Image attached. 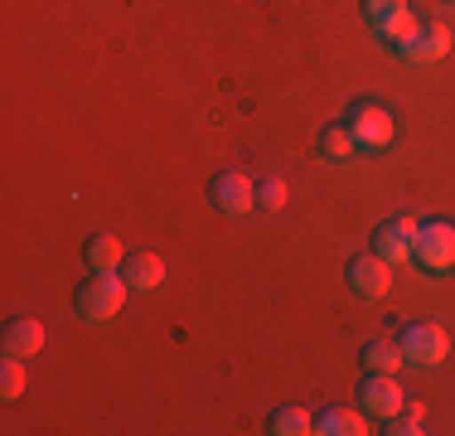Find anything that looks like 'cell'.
Returning a JSON list of instances; mask_svg holds the SVG:
<instances>
[{
	"mask_svg": "<svg viewBox=\"0 0 455 436\" xmlns=\"http://www.w3.org/2000/svg\"><path fill=\"white\" fill-rule=\"evenodd\" d=\"M126 291H132V281H126L122 271H92V277L78 287L73 305H78V315L88 325H107L126 305Z\"/></svg>",
	"mask_w": 455,
	"mask_h": 436,
	"instance_id": "1",
	"label": "cell"
},
{
	"mask_svg": "<svg viewBox=\"0 0 455 436\" xmlns=\"http://www.w3.org/2000/svg\"><path fill=\"white\" fill-rule=\"evenodd\" d=\"M363 20H368V29H373V35L383 39L393 53L403 49V44L417 35V25H421V20L411 15L407 0H363Z\"/></svg>",
	"mask_w": 455,
	"mask_h": 436,
	"instance_id": "2",
	"label": "cell"
},
{
	"mask_svg": "<svg viewBox=\"0 0 455 436\" xmlns=\"http://www.w3.org/2000/svg\"><path fill=\"white\" fill-rule=\"evenodd\" d=\"M411 262H421L431 277H446L455 267V223L451 218H427L417 228V253H411Z\"/></svg>",
	"mask_w": 455,
	"mask_h": 436,
	"instance_id": "3",
	"label": "cell"
},
{
	"mask_svg": "<svg viewBox=\"0 0 455 436\" xmlns=\"http://www.w3.org/2000/svg\"><path fill=\"white\" fill-rule=\"evenodd\" d=\"M349 136H354V146H363V150H387L397 136V122L383 102H359L349 112Z\"/></svg>",
	"mask_w": 455,
	"mask_h": 436,
	"instance_id": "4",
	"label": "cell"
},
{
	"mask_svg": "<svg viewBox=\"0 0 455 436\" xmlns=\"http://www.w3.org/2000/svg\"><path fill=\"white\" fill-rule=\"evenodd\" d=\"M397 344H403L407 364H417V368H436V364H446V354H451L446 330H441V325H427V320L407 325Z\"/></svg>",
	"mask_w": 455,
	"mask_h": 436,
	"instance_id": "5",
	"label": "cell"
},
{
	"mask_svg": "<svg viewBox=\"0 0 455 436\" xmlns=\"http://www.w3.org/2000/svg\"><path fill=\"white\" fill-rule=\"evenodd\" d=\"M417 218H387V223H378V233H373V253L383 257V262H393V267H407L411 253H417Z\"/></svg>",
	"mask_w": 455,
	"mask_h": 436,
	"instance_id": "6",
	"label": "cell"
},
{
	"mask_svg": "<svg viewBox=\"0 0 455 436\" xmlns=\"http://www.w3.org/2000/svg\"><path fill=\"white\" fill-rule=\"evenodd\" d=\"M359 402H363V412H368V417H378V422H393L397 412L407 408V398H403V384H397V374H368V384L359 388Z\"/></svg>",
	"mask_w": 455,
	"mask_h": 436,
	"instance_id": "7",
	"label": "cell"
},
{
	"mask_svg": "<svg viewBox=\"0 0 455 436\" xmlns=\"http://www.w3.org/2000/svg\"><path fill=\"white\" fill-rule=\"evenodd\" d=\"M349 287L359 291L363 301H383L387 287H393V262H383L378 253H363L349 262Z\"/></svg>",
	"mask_w": 455,
	"mask_h": 436,
	"instance_id": "8",
	"label": "cell"
},
{
	"mask_svg": "<svg viewBox=\"0 0 455 436\" xmlns=\"http://www.w3.org/2000/svg\"><path fill=\"white\" fill-rule=\"evenodd\" d=\"M213 204H219L223 214H252L257 209V180L243 170H223L219 180H213Z\"/></svg>",
	"mask_w": 455,
	"mask_h": 436,
	"instance_id": "9",
	"label": "cell"
},
{
	"mask_svg": "<svg viewBox=\"0 0 455 436\" xmlns=\"http://www.w3.org/2000/svg\"><path fill=\"white\" fill-rule=\"evenodd\" d=\"M446 53H451V29L431 20V25H417V35L397 49V59H407V63H441Z\"/></svg>",
	"mask_w": 455,
	"mask_h": 436,
	"instance_id": "10",
	"label": "cell"
},
{
	"mask_svg": "<svg viewBox=\"0 0 455 436\" xmlns=\"http://www.w3.org/2000/svg\"><path fill=\"white\" fill-rule=\"evenodd\" d=\"M0 349H5V354H15V359H35L39 349H44V325L39 320H10L5 325V335H0Z\"/></svg>",
	"mask_w": 455,
	"mask_h": 436,
	"instance_id": "11",
	"label": "cell"
},
{
	"mask_svg": "<svg viewBox=\"0 0 455 436\" xmlns=\"http://www.w3.org/2000/svg\"><path fill=\"white\" fill-rule=\"evenodd\" d=\"M126 281H132V291H156L160 281H165V257L132 253V257H126Z\"/></svg>",
	"mask_w": 455,
	"mask_h": 436,
	"instance_id": "12",
	"label": "cell"
},
{
	"mask_svg": "<svg viewBox=\"0 0 455 436\" xmlns=\"http://www.w3.org/2000/svg\"><path fill=\"white\" fill-rule=\"evenodd\" d=\"M315 432L320 436H363L368 432V412H354V408H330L315 417Z\"/></svg>",
	"mask_w": 455,
	"mask_h": 436,
	"instance_id": "13",
	"label": "cell"
},
{
	"mask_svg": "<svg viewBox=\"0 0 455 436\" xmlns=\"http://www.w3.org/2000/svg\"><path fill=\"white\" fill-rule=\"evenodd\" d=\"M403 364H407V354H403L397 340H368L363 344V368L368 374H397Z\"/></svg>",
	"mask_w": 455,
	"mask_h": 436,
	"instance_id": "14",
	"label": "cell"
},
{
	"mask_svg": "<svg viewBox=\"0 0 455 436\" xmlns=\"http://www.w3.org/2000/svg\"><path fill=\"white\" fill-rule=\"evenodd\" d=\"M88 267L92 271H122L126 267L122 238H116V233H97L92 243H88Z\"/></svg>",
	"mask_w": 455,
	"mask_h": 436,
	"instance_id": "15",
	"label": "cell"
},
{
	"mask_svg": "<svg viewBox=\"0 0 455 436\" xmlns=\"http://www.w3.org/2000/svg\"><path fill=\"white\" fill-rule=\"evenodd\" d=\"M272 432L276 436H306V432H315V417L306 408H281V412H272Z\"/></svg>",
	"mask_w": 455,
	"mask_h": 436,
	"instance_id": "16",
	"label": "cell"
},
{
	"mask_svg": "<svg viewBox=\"0 0 455 436\" xmlns=\"http://www.w3.org/2000/svg\"><path fill=\"white\" fill-rule=\"evenodd\" d=\"M20 392H25V359L5 354V364H0V398L15 402Z\"/></svg>",
	"mask_w": 455,
	"mask_h": 436,
	"instance_id": "17",
	"label": "cell"
},
{
	"mask_svg": "<svg viewBox=\"0 0 455 436\" xmlns=\"http://www.w3.org/2000/svg\"><path fill=\"white\" fill-rule=\"evenodd\" d=\"M324 160H349V150H354V136H349V126H330L324 131Z\"/></svg>",
	"mask_w": 455,
	"mask_h": 436,
	"instance_id": "18",
	"label": "cell"
},
{
	"mask_svg": "<svg viewBox=\"0 0 455 436\" xmlns=\"http://www.w3.org/2000/svg\"><path fill=\"white\" fill-rule=\"evenodd\" d=\"M421 422H427V408L417 402V408H403V412H397L393 427H387V432H393V436H421V432H427Z\"/></svg>",
	"mask_w": 455,
	"mask_h": 436,
	"instance_id": "19",
	"label": "cell"
},
{
	"mask_svg": "<svg viewBox=\"0 0 455 436\" xmlns=\"http://www.w3.org/2000/svg\"><path fill=\"white\" fill-rule=\"evenodd\" d=\"M257 204H262V209H286V184H281V180H262V184H257Z\"/></svg>",
	"mask_w": 455,
	"mask_h": 436,
	"instance_id": "20",
	"label": "cell"
},
{
	"mask_svg": "<svg viewBox=\"0 0 455 436\" xmlns=\"http://www.w3.org/2000/svg\"><path fill=\"white\" fill-rule=\"evenodd\" d=\"M446 5H455V0H446Z\"/></svg>",
	"mask_w": 455,
	"mask_h": 436,
	"instance_id": "21",
	"label": "cell"
}]
</instances>
